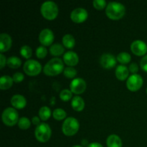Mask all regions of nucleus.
<instances>
[{
  "instance_id": "nucleus-18",
  "label": "nucleus",
  "mask_w": 147,
  "mask_h": 147,
  "mask_svg": "<svg viewBox=\"0 0 147 147\" xmlns=\"http://www.w3.org/2000/svg\"><path fill=\"white\" fill-rule=\"evenodd\" d=\"M106 144L108 147H122V140L118 135L111 134L107 138Z\"/></svg>"
},
{
  "instance_id": "nucleus-16",
  "label": "nucleus",
  "mask_w": 147,
  "mask_h": 147,
  "mask_svg": "<svg viewBox=\"0 0 147 147\" xmlns=\"http://www.w3.org/2000/svg\"><path fill=\"white\" fill-rule=\"evenodd\" d=\"M11 104L15 109H22L27 105V100L24 96L20 94H16L11 97Z\"/></svg>"
},
{
  "instance_id": "nucleus-1",
  "label": "nucleus",
  "mask_w": 147,
  "mask_h": 147,
  "mask_svg": "<svg viewBox=\"0 0 147 147\" xmlns=\"http://www.w3.org/2000/svg\"><path fill=\"white\" fill-rule=\"evenodd\" d=\"M126 13L124 5L117 1H111L107 4L106 8V14L109 19L118 20L121 19Z\"/></svg>"
},
{
  "instance_id": "nucleus-5",
  "label": "nucleus",
  "mask_w": 147,
  "mask_h": 147,
  "mask_svg": "<svg viewBox=\"0 0 147 147\" xmlns=\"http://www.w3.org/2000/svg\"><path fill=\"white\" fill-rule=\"evenodd\" d=\"M52 135V130L50 126L46 123H41L36 126L34 130V136L37 141L42 143L47 142L50 139Z\"/></svg>"
},
{
  "instance_id": "nucleus-22",
  "label": "nucleus",
  "mask_w": 147,
  "mask_h": 147,
  "mask_svg": "<svg viewBox=\"0 0 147 147\" xmlns=\"http://www.w3.org/2000/svg\"><path fill=\"white\" fill-rule=\"evenodd\" d=\"M64 52V47L60 43H55V44L52 45L50 47V53L52 55L60 56L63 55Z\"/></svg>"
},
{
  "instance_id": "nucleus-26",
  "label": "nucleus",
  "mask_w": 147,
  "mask_h": 147,
  "mask_svg": "<svg viewBox=\"0 0 147 147\" xmlns=\"http://www.w3.org/2000/svg\"><path fill=\"white\" fill-rule=\"evenodd\" d=\"M66 116H67V113H66L65 111L60 108L55 109L53 112V118L57 121L63 120L66 117Z\"/></svg>"
},
{
  "instance_id": "nucleus-29",
  "label": "nucleus",
  "mask_w": 147,
  "mask_h": 147,
  "mask_svg": "<svg viewBox=\"0 0 147 147\" xmlns=\"http://www.w3.org/2000/svg\"><path fill=\"white\" fill-rule=\"evenodd\" d=\"M63 74L65 77L68 78H73L76 76L77 75V70L73 67H70V66H67V67L64 69V71H63Z\"/></svg>"
},
{
  "instance_id": "nucleus-17",
  "label": "nucleus",
  "mask_w": 147,
  "mask_h": 147,
  "mask_svg": "<svg viewBox=\"0 0 147 147\" xmlns=\"http://www.w3.org/2000/svg\"><path fill=\"white\" fill-rule=\"evenodd\" d=\"M116 76L119 80H125L128 78L129 74V70L126 65H119L116 69Z\"/></svg>"
},
{
  "instance_id": "nucleus-21",
  "label": "nucleus",
  "mask_w": 147,
  "mask_h": 147,
  "mask_svg": "<svg viewBox=\"0 0 147 147\" xmlns=\"http://www.w3.org/2000/svg\"><path fill=\"white\" fill-rule=\"evenodd\" d=\"M63 44L66 48L72 49L76 45V39L72 34H66L63 37Z\"/></svg>"
},
{
  "instance_id": "nucleus-19",
  "label": "nucleus",
  "mask_w": 147,
  "mask_h": 147,
  "mask_svg": "<svg viewBox=\"0 0 147 147\" xmlns=\"http://www.w3.org/2000/svg\"><path fill=\"white\" fill-rule=\"evenodd\" d=\"M71 106L73 109L76 111H82L85 107L84 100L80 96H75L72 99Z\"/></svg>"
},
{
  "instance_id": "nucleus-2",
  "label": "nucleus",
  "mask_w": 147,
  "mask_h": 147,
  "mask_svg": "<svg viewBox=\"0 0 147 147\" xmlns=\"http://www.w3.org/2000/svg\"><path fill=\"white\" fill-rule=\"evenodd\" d=\"M64 71V64L59 57H54L49 60L43 68V72L48 76H55Z\"/></svg>"
},
{
  "instance_id": "nucleus-38",
  "label": "nucleus",
  "mask_w": 147,
  "mask_h": 147,
  "mask_svg": "<svg viewBox=\"0 0 147 147\" xmlns=\"http://www.w3.org/2000/svg\"><path fill=\"white\" fill-rule=\"evenodd\" d=\"M86 147H103V145L98 142H93V143L89 144Z\"/></svg>"
},
{
  "instance_id": "nucleus-34",
  "label": "nucleus",
  "mask_w": 147,
  "mask_h": 147,
  "mask_svg": "<svg viewBox=\"0 0 147 147\" xmlns=\"http://www.w3.org/2000/svg\"><path fill=\"white\" fill-rule=\"evenodd\" d=\"M129 72H131L133 74H136L138 71H139V67H138V65L136 63H131L129 67Z\"/></svg>"
},
{
  "instance_id": "nucleus-37",
  "label": "nucleus",
  "mask_w": 147,
  "mask_h": 147,
  "mask_svg": "<svg viewBox=\"0 0 147 147\" xmlns=\"http://www.w3.org/2000/svg\"><path fill=\"white\" fill-rule=\"evenodd\" d=\"M32 122L33 124L36 125V126H38V125H40V118L37 117V116H34V117L32 118Z\"/></svg>"
},
{
  "instance_id": "nucleus-3",
  "label": "nucleus",
  "mask_w": 147,
  "mask_h": 147,
  "mask_svg": "<svg viewBox=\"0 0 147 147\" xmlns=\"http://www.w3.org/2000/svg\"><path fill=\"white\" fill-rule=\"evenodd\" d=\"M40 11L44 18L48 20H53L57 17L59 9L55 2L53 1H46L41 5Z\"/></svg>"
},
{
  "instance_id": "nucleus-27",
  "label": "nucleus",
  "mask_w": 147,
  "mask_h": 147,
  "mask_svg": "<svg viewBox=\"0 0 147 147\" xmlns=\"http://www.w3.org/2000/svg\"><path fill=\"white\" fill-rule=\"evenodd\" d=\"M20 54L23 57L30 60L32 55V50L29 45H23L20 49Z\"/></svg>"
},
{
  "instance_id": "nucleus-28",
  "label": "nucleus",
  "mask_w": 147,
  "mask_h": 147,
  "mask_svg": "<svg viewBox=\"0 0 147 147\" xmlns=\"http://www.w3.org/2000/svg\"><path fill=\"white\" fill-rule=\"evenodd\" d=\"M18 126L20 129H23V130H25V129H29L30 127V125H31V121H30V119L27 117H22L19 119L18 121Z\"/></svg>"
},
{
  "instance_id": "nucleus-23",
  "label": "nucleus",
  "mask_w": 147,
  "mask_h": 147,
  "mask_svg": "<svg viewBox=\"0 0 147 147\" xmlns=\"http://www.w3.org/2000/svg\"><path fill=\"white\" fill-rule=\"evenodd\" d=\"M7 64L10 68L17 69L21 66L22 60L17 56H11L7 59Z\"/></svg>"
},
{
  "instance_id": "nucleus-13",
  "label": "nucleus",
  "mask_w": 147,
  "mask_h": 147,
  "mask_svg": "<svg viewBox=\"0 0 147 147\" xmlns=\"http://www.w3.org/2000/svg\"><path fill=\"white\" fill-rule=\"evenodd\" d=\"M116 60L114 55L110 53H104L100 56V63L105 69L113 68L116 65Z\"/></svg>"
},
{
  "instance_id": "nucleus-30",
  "label": "nucleus",
  "mask_w": 147,
  "mask_h": 147,
  "mask_svg": "<svg viewBox=\"0 0 147 147\" xmlns=\"http://www.w3.org/2000/svg\"><path fill=\"white\" fill-rule=\"evenodd\" d=\"M73 97V93L68 89H64L60 93V98L63 101H67Z\"/></svg>"
},
{
  "instance_id": "nucleus-25",
  "label": "nucleus",
  "mask_w": 147,
  "mask_h": 147,
  "mask_svg": "<svg viewBox=\"0 0 147 147\" xmlns=\"http://www.w3.org/2000/svg\"><path fill=\"white\" fill-rule=\"evenodd\" d=\"M116 59L121 64H127V63L131 62V55L129 53H126V52H121V53L118 54Z\"/></svg>"
},
{
  "instance_id": "nucleus-9",
  "label": "nucleus",
  "mask_w": 147,
  "mask_h": 147,
  "mask_svg": "<svg viewBox=\"0 0 147 147\" xmlns=\"http://www.w3.org/2000/svg\"><path fill=\"white\" fill-rule=\"evenodd\" d=\"M87 85L84 79L81 78H76L71 81L70 84V88L72 93L75 94H81L86 90Z\"/></svg>"
},
{
  "instance_id": "nucleus-33",
  "label": "nucleus",
  "mask_w": 147,
  "mask_h": 147,
  "mask_svg": "<svg viewBox=\"0 0 147 147\" xmlns=\"http://www.w3.org/2000/svg\"><path fill=\"white\" fill-rule=\"evenodd\" d=\"M12 78L14 80V82H15V83H20V82H22L24 80V76L23 73H20V72H17V73H14Z\"/></svg>"
},
{
  "instance_id": "nucleus-31",
  "label": "nucleus",
  "mask_w": 147,
  "mask_h": 147,
  "mask_svg": "<svg viewBox=\"0 0 147 147\" xmlns=\"http://www.w3.org/2000/svg\"><path fill=\"white\" fill-rule=\"evenodd\" d=\"M47 55V50L45 46H39L36 50V55L38 58H44Z\"/></svg>"
},
{
  "instance_id": "nucleus-15",
  "label": "nucleus",
  "mask_w": 147,
  "mask_h": 147,
  "mask_svg": "<svg viewBox=\"0 0 147 147\" xmlns=\"http://www.w3.org/2000/svg\"><path fill=\"white\" fill-rule=\"evenodd\" d=\"M63 61L67 65L73 67L78 63V55L73 51H67L63 55Z\"/></svg>"
},
{
  "instance_id": "nucleus-32",
  "label": "nucleus",
  "mask_w": 147,
  "mask_h": 147,
  "mask_svg": "<svg viewBox=\"0 0 147 147\" xmlns=\"http://www.w3.org/2000/svg\"><path fill=\"white\" fill-rule=\"evenodd\" d=\"M93 4V7L98 10L103 9L107 6V3L105 0H94Z\"/></svg>"
},
{
  "instance_id": "nucleus-24",
  "label": "nucleus",
  "mask_w": 147,
  "mask_h": 147,
  "mask_svg": "<svg viewBox=\"0 0 147 147\" xmlns=\"http://www.w3.org/2000/svg\"><path fill=\"white\" fill-rule=\"evenodd\" d=\"M51 116V110L47 106H42L39 110V117L42 121H47Z\"/></svg>"
},
{
  "instance_id": "nucleus-4",
  "label": "nucleus",
  "mask_w": 147,
  "mask_h": 147,
  "mask_svg": "<svg viewBox=\"0 0 147 147\" xmlns=\"http://www.w3.org/2000/svg\"><path fill=\"white\" fill-rule=\"evenodd\" d=\"M80 123L74 117H68L64 121L62 125V131L65 135L68 136H73L79 130Z\"/></svg>"
},
{
  "instance_id": "nucleus-20",
  "label": "nucleus",
  "mask_w": 147,
  "mask_h": 147,
  "mask_svg": "<svg viewBox=\"0 0 147 147\" xmlns=\"http://www.w3.org/2000/svg\"><path fill=\"white\" fill-rule=\"evenodd\" d=\"M14 80L9 76H3L0 78V89L7 90L12 86Z\"/></svg>"
},
{
  "instance_id": "nucleus-10",
  "label": "nucleus",
  "mask_w": 147,
  "mask_h": 147,
  "mask_svg": "<svg viewBox=\"0 0 147 147\" xmlns=\"http://www.w3.org/2000/svg\"><path fill=\"white\" fill-rule=\"evenodd\" d=\"M88 13L87 10L82 7H78L73 9L70 14V18L74 22L82 23L87 20Z\"/></svg>"
},
{
  "instance_id": "nucleus-7",
  "label": "nucleus",
  "mask_w": 147,
  "mask_h": 147,
  "mask_svg": "<svg viewBox=\"0 0 147 147\" xmlns=\"http://www.w3.org/2000/svg\"><path fill=\"white\" fill-rule=\"evenodd\" d=\"M24 71L27 76H36L40 73L42 65L38 61L33 59H30L24 63L23 66Z\"/></svg>"
},
{
  "instance_id": "nucleus-14",
  "label": "nucleus",
  "mask_w": 147,
  "mask_h": 147,
  "mask_svg": "<svg viewBox=\"0 0 147 147\" xmlns=\"http://www.w3.org/2000/svg\"><path fill=\"white\" fill-rule=\"evenodd\" d=\"M12 44V40L9 34L7 33H1L0 34V51L4 53L9 50Z\"/></svg>"
},
{
  "instance_id": "nucleus-36",
  "label": "nucleus",
  "mask_w": 147,
  "mask_h": 147,
  "mask_svg": "<svg viewBox=\"0 0 147 147\" xmlns=\"http://www.w3.org/2000/svg\"><path fill=\"white\" fill-rule=\"evenodd\" d=\"M7 60L6 59L5 56H4L2 53H1V54H0V68L3 69V67H4V66H5V65L7 64Z\"/></svg>"
},
{
  "instance_id": "nucleus-35",
  "label": "nucleus",
  "mask_w": 147,
  "mask_h": 147,
  "mask_svg": "<svg viewBox=\"0 0 147 147\" xmlns=\"http://www.w3.org/2000/svg\"><path fill=\"white\" fill-rule=\"evenodd\" d=\"M140 65L144 71L147 72V55L144 56V57H142V59L141 60Z\"/></svg>"
},
{
  "instance_id": "nucleus-39",
  "label": "nucleus",
  "mask_w": 147,
  "mask_h": 147,
  "mask_svg": "<svg viewBox=\"0 0 147 147\" xmlns=\"http://www.w3.org/2000/svg\"><path fill=\"white\" fill-rule=\"evenodd\" d=\"M72 147H83L82 146H80V145H75V146H72Z\"/></svg>"
},
{
  "instance_id": "nucleus-6",
  "label": "nucleus",
  "mask_w": 147,
  "mask_h": 147,
  "mask_svg": "<svg viewBox=\"0 0 147 147\" xmlns=\"http://www.w3.org/2000/svg\"><path fill=\"white\" fill-rule=\"evenodd\" d=\"M2 121L5 125L8 126H13L18 123L19 113L14 108L8 107L5 109L1 115Z\"/></svg>"
},
{
  "instance_id": "nucleus-40",
  "label": "nucleus",
  "mask_w": 147,
  "mask_h": 147,
  "mask_svg": "<svg viewBox=\"0 0 147 147\" xmlns=\"http://www.w3.org/2000/svg\"><path fill=\"white\" fill-rule=\"evenodd\" d=\"M146 94H147V88H146Z\"/></svg>"
},
{
  "instance_id": "nucleus-12",
  "label": "nucleus",
  "mask_w": 147,
  "mask_h": 147,
  "mask_svg": "<svg viewBox=\"0 0 147 147\" xmlns=\"http://www.w3.org/2000/svg\"><path fill=\"white\" fill-rule=\"evenodd\" d=\"M131 50L136 55L143 56L147 53V45L142 40H134L131 45Z\"/></svg>"
},
{
  "instance_id": "nucleus-8",
  "label": "nucleus",
  "mask_w": 147,
  "mask_h": 147,
  "mask_svg": "<svg viewBox=\"0 0 147 147\" xmlns=\"http://www.w3.org/2000/svg\"><path fill=\"white\" fill-rule=\"evenodd\" d=\"M144 80L142 76L139 74H132L126 81L127 88L131 91H137L143 86Z\"/></svg>"
},
{
  "instance_id": "nucleus-11",
  "label": "nucleus",
  "mask_w": 147,
  "mask_h": 147,
  "mask_svg": "<svg viewBox=\"0 0 147 147\" xmlns=\"http://www.w3.org/2000/svg\"><path fill=\"white\" fill-rule=\"evenodd\" d=\"M55 39L54 33L48 28L43 29L39 34V41L43 46H50Z\"/></svg>"
}]
</instances>
